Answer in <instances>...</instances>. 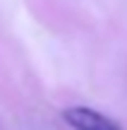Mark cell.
Listing matches in <instances>:
<instances>
[{"instance_id": "obj_1", "label": "cell", "mask_w": 127, "mask_h": 130, "mask_svg": "<svg viewBox=\"0 0 127 130\" xmlns=\"http://www.w3.org/2000/svg\"><path fill=\"white\" fill-rule=\"evenodd\" d=\"M62 118L72 130H122L118 121L89 106H70L62 111Z\"/></svg>"}]
</instances>
